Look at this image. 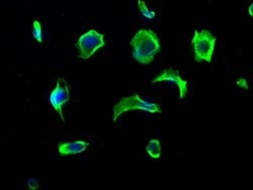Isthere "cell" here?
<instances>
[{
  "mask_svg": "<svg viewBox=\"0 0 253 190\" xmlns=\"http://www.w3.org/2000/svg\"><path fill=\"white\" fill-rule=\"evenodd\" d=\"M88 145H89L88 143L83 142V141L64 143V144H61L59 146V153L62 156L80 154L86 150Z\"/></svg>",
  "mask_w": 253,
  "mask_h": 190,
  "instance_id": "cell-7",
  "label": "cell"
},
{
  "mask_svg": "<svg viewBox=\"0 0 253 190\" xmlns=\"http://www.w3.org/2000/svg\"><path fill=\"white\" fill-rule=\"evenodd\" d=\"M216 39L217 38L215 36L207 30L195 32V36L192 39V46L195 52V60L197 63H201L203 61L208 63L212 62Z\"/></svg>",
  "mask_w": 253,
  "mask_h": 190,
  "instance_id": "cell-3",
  "label": "cell"
},
{
  "mask_svg": "<svg viewBox=\"0 0 253 190\" xmlns=\"http://www.w3.org/2000/svg\"><path fill=\"white\" fill-rule=\"evenodd\" d=\"M33 36L39 43H43V33H42V26L39 20H34L33 24Z\"/></svg>",
  "mask_w": 253,
  "mask_h": 190,
  "instance_id": "cell-9",
  "label": "cell"
},
{
  "mask_svg": "<svg viewBox=\"0 0 253 190\" xmlns=\"http://www.w3.org/2000/svg\"><path fill=\"white\" fill-rule=\"evenodd\" d=\"M252 6H253L252 4L249 6V15H250V16H252V15H253V14H252Z\"/></svg>",
  "mask_w": 253,
  "mask_h": 190,
  "instance_id": "cell-12",
  "label": "cell"
},
{
  "mask_svg": "<svg viewBox=\"0 0 253 190\" xmlns=\"http://www.w3.org/2000/svg\"><path fill=\"white\" fill-rule=\"evenodd\" d=\"M131 111H143L150 114H161L162 110L158 103L146 101L140 97L139 94H134L130 97H123L114 107V121L118 117Z\"/></svg>",
  "mask_w": 253,
  "mask_h": 190,
  "instance_id": "cell-2",
  "label": "cell"
},
{
  "mask_svg": "<svg viewBox=\"0 0 253 190\" xmlns=\"http://www.w3.org/2000/svg\"><path fill=\"white\" fill-rule=\"evenodd\" d=\"M103 46V36L94 30L88 31L86 34L82 35L76 43V47L79 50L78 58L86 60Z\"/></svg>",
  "mask_w": 253,
  "mask_h": 190,
  "instance_id": "cell-4",
  "label": "cell"
},
{
  "mask_svg": "<svg viewBox=\"0 0 253 190\" xmlns=\"http://www.w3.org/2000/svg\"><path fill=\"white\" fill-rule=\"evenodd\" d=\"M161 81H167V82H171L175 85L178 86L179 88V98L183 99L187 92V82L185 80H183L180 77V74L178 72V70L170 68V69H166L164 70L159 76H157L155 79L152 80V83H156V82H161Z\"/></svg>",
  "mask_w": 253,
  "mask_h": 190,
  "instance_id": "cell-6",
  "label": "cell"
},
{
  "mask_svg": "<svg viewBox=\"0 0 253 190\" xmlns=\"http://www.w3.org/2000/svg\"><path fill=\"white\" fill-rule=\"evenodd\" d=\"M133 58L143 65H148L161 51L158 36L151 30H140L131 40Z\"/></svg>",
  "mask_w": 253,
  "mask_h": 190,
  "instance_id": "cell-1",
  "label": "cell"
},
{
  "mask_svg": "<svg viewBox=\"0 0 253 190\" xmlns=\"http://www.w3.org/2000/svg\"><path fill=\"white\" fill-rule=\"evenodd\" d=\"M28 186H29L30 189L35 190V189H38L40 187V184L35 178H30V179H28Z\"/></svg>",
  "mask_w": 253,
  "mask_h": 190,
  "instance_id": "cell-11",
  "label": "cell"
},
{
  "mask_svg": "<svg viewBox=\"0 0 253 190\" xmlns=\"http://www.w3.org/2000/svg\"><path fill=\"white\" fill-rule=\"evenodd\" d=\"M146 151L153 159H158L161 155V144L158 140H151L146 147Z\"/></svg>",
  "mask_w": 253,
  "mask_h": 190,
  "instance_id": "cell-8",
  "label": "cell"
},
{
  "mask_svg": "<svg viewBox=\"0 0 253 190\" xmlns=\"http://www.w3.org/2000/svg\"><path fill=\"white\" fill-rule=\"evenodd\" d=\"M69 99H70V92H69L68 83L63 78H58L56 87L51 92V95H50V102L53 109L59 114L61 119L64 122H65V118H64V115H63L62 107L66 102H68Z\"/></svg>",
  "mask_w": 253,
  "mask_h": 190,
  "instance_id": "cell-5",
  "label": "cell"
},
{
  "mask_svg": "<svg viewBox=\"0 0 253 190\" xmlns=\"http://www.w3.org/2000/svg\"><path fill=\"white\" fill-rule=\"evenodd\" d=\"M138 6H139V9L141 11V13L147 17V18H153L155 16V12L154 11H151L148 9V7L146 6V3L144 1H138Z\"/></svg>",
  "mask_w": 253,
  "mask_h": 190,
  "instance_id": "cell-10",
  "label": "cell"
}]
</instances>
